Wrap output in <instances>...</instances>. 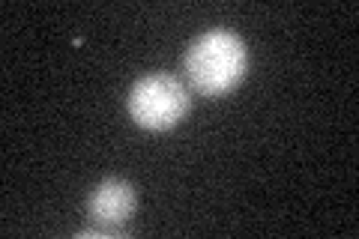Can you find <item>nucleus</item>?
I'll list each match as a JSON object with an SVG mask.
<instances>
[{
	"mask_svg": "<svg viewBox=\"0 0 359 239\" xmlns=\"http://www.w3.org/2000/svg\"><path fill=\"white\" fill-rule=\"evenodd\" d=\"M135 207H138V195H135L132 183L126 179H102L87 198V219L96 224V233H108V231H117L120 224H126Z\"/></svg>",
	"mask_w": 359,
	"mask_h": 239,
	"instance_id": "3",
	"label": "nucleus"
},
{
	"mask_svg": "<svg viewBox=\"0 0 359 239\" xmlns=\"http://www.w3.org/2000/svg\"><path fill=\"white\" fill-rule=\"evenodd\" d=\"M126 108H129V117L141 129L165 132V129H174L186 117L189 96H186V87L180 84V78L168 72H153L132 84Z\"/></svg>",
	"mask_w": 359,
	"mask_h": 239,
	"instance_id": "2",
	"label": "nucleus"
},
{
	"mask_svg": "<svg viewBox=\"0 0 359 239\" xmlns=\"http://www.w3.org/2000/svg\"><path fill=\"white\" fill-rule=\"evenodd\" d=\"M186 78L198 93L224 96L243 81L249 69V51L243 39L231 30H207L189 45L183 60Z\"/></svg>",
	"mask_w": 359,
	"mask_h": 239,
	"instance_id": "1",
	"label": "nucleus"
}]
</instances>
